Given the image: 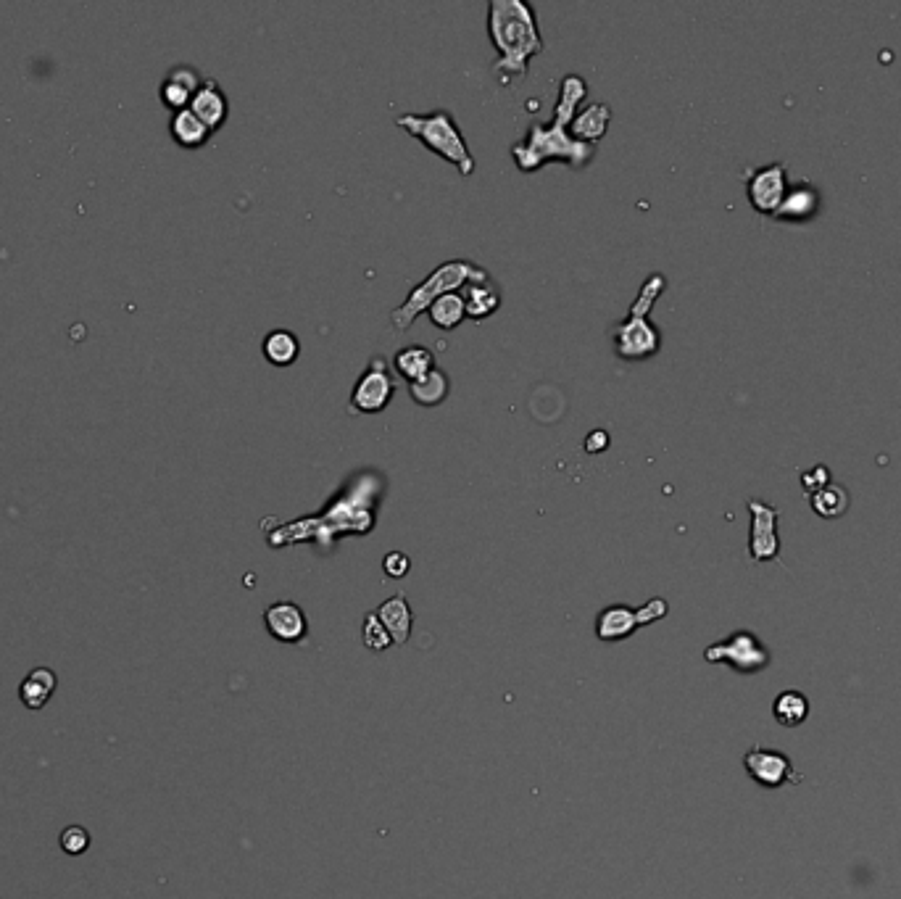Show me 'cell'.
Returning a JSON list of instances; mask_svg holds the SVG:
<instances>
[{
  "label": "cell",
  "instance_id": "cell-19",
  "mask_svg": "<svg viewBox=\"0 0 901 899\" xmlns=\"http://www.w3.org/2000/svg\"><path fill=\"white\" fill-rule=\"evenodd\" d=\"M464 296V306H467V319L472 322H485L488 317L501 309V290L498 285L491 280H483V283H469L467 288L462 290Z\"/></svg>",
  "mask_w": 901,
  "mask_h": 899
},
{
  "label": "cell",
  "instance_id": "cell-11",
  "mask_svg": "<svg viewBox=\"0 0 901 899\" xmlns=\"http://www.w3.org/2000/svg\"><path fill=\"white\" fill-rule=\"evenodd\" d=\"M743 768L749 773L751 781H757L765 789H780L786 783H799L801 776L793 770V762L788 754L778 749L767 747H751L743 754Z\"/></svg>",
  "mask_w": 901,
  "mask_h": 899
},
{
  "label": "cell",
  "instance_id": "cell-3",
  "mask_svg": "<svg viewBox=\"0 0 901 899\" xmlns=\"http://www.w3.org/2000/svg\"><path fill=\"white\" fill-rule=\"evenodd\" d=\"M488 37L498 51L496 69L504 80L525 77L530 61L541 56L543 43L538 14L527 0H491L488 3Z\"/></svg>",
  "mask_w": 901,
  "mask_h": 899
},
{
  "label": "cell",
  "instance_id": "cell-7",
  "mask_svg": "<svg viewBox=\"0 0 901 899\" xmlns=\"http://www.w3.org/2000/svg\"><path fill=\"white\" fill-rule=\"evenodd\" d=\"M704 660L707 662H725L728 667H733L736 673L743 675H754V673H762L767 670L772 662V654L765 644H762V638L757 633L751 631H736L730 633L728 638H722V641H714L704 649Z\"/></svg>",
  "mask_w": 901,
  "mask_h": 899
},
{
  "label": "cell",
  "instance_id": "cell-28",
  "mask_svg": "<svg viewBox=\"0 0 901 899\" xmlns=\"http://www.w3.org/2000/svg\"><path fill=\"white\" fill-rule=\"evenodd\" d=\"M361 638H364V646L372 649V652H385L388 646H393V638L388 636L385 625L377 620L375 612H367L364 617V628H361Z\"/></svg>",
  "mask_w": 901,
  "mask_h": 899
},
{
  "label": "cell",
  "instance_id": "cell-25",
  "mask_svg": "<svg viewBox=\"0 0 901 899\" xmlns=\"http://www.w3.org/2000/svg\"><path fill=\"white\" fill-rule=\"evenodd\" d=\"M409 393L414 404L419 406H440L443 401L448 399V393H451V380L448 375L440 367H435L430 375H425L422 380L409 385Z\"/></svg>",
  "mask_w": 901,
  "mask_h": 899
},
{
  "label": "cell",
  "instance_id": "cell-21",
  "mask_svg": "<svg viewBox=\"0 0 901 899\" xmlns=\"http://www.w3.org/2000/svg\"><path fill=\"white\" fill-rule=\"evenodd\" d=\"M169 132H172L174 143L182 145V148H188V151L201 148V145L209 143L211 138L209 127H206V124H203L190 109L174 111L172 122H169Z\"/></svg>",
  "mask_w": 901,
  "mask_h": 899
},
{
  "label": "cell",
  "instance_id": "cell-8",
  "mask_svg": "<svg viewBox=\"0 0 901 899\" xmlns=\"http://www.w3.org/2000/svg\"><path fill=\"white\" fill-rule=\"evenodd\" d=\"M667 612H670V604H667V599H659V596L649 599L638 609L625 607V604H612V607L601 609L599 617H596V636L601 641H622V638L633 636L643 625L662 620Z\"/></svg>",
  "mask_w": 901,
  "mask_h": 899
},
{
  "label": "cell",
  "instance_id": "cell-22",
  "mask_svg": "<svg viewBox=\"0 0 901 899\" xmlns=\"http://www.w3.org/2000/svg\"><path fill=\"white\" fill-rule=\"evenodd\" d=\"M817 206H820V193L812 185H801V188L788 190L786 201L775 211V219H783V222H804V219L815 217Z\"/></svg>",
  "mask_w": 901,
  "mask_h": 899
},
{
  "label": "cell",
  "instance_id": "cell-2",
  "mask_svg": "<svg viewBox=\"0 0 901 899\" xmlns=\"http://www.w3.org/2000/svg\"><path fill=\"white\" fill-rule=\"evenodd\" d=\"M588 98V82L580 74H567L559 82L551 122L533 124L525 138L512 145V159L519 172H538L548 161H562L572 169H585L596 159V145L572 138V119Z\"/></svg>",
  "mask_w": 901,
  "mask_h": 899
},
{
  "label": "cell",
  "instance_id": "cell-12",
  "mask_svg": "<svg viewBox=\"0 0 901 899\" xmlns=\"http://www.w3.org/2000/svg\"><path fill=\"white\" fill-rule=\"evenodd\" d=\"M746 193H749V203L759 214L775 217V211L783 206L788 196L786 164H770V167L746 174Z\"/></svg>",
  "mask_w": 901,
  "mask_h": 899
},
{
  "label": "cell",
  "instance_id": "cell-27",
  "mask_svg": "<svg viewBox=\"0 0 901 899\" xmlns=\"http://www.w3.org/2000/svg\"><path fill=\"white\" fill-rule=\"evenodd\" d=\"M809 504L815 509V515L825 517V520H836L849 509V491L844 486H822L820 491L809 493Z\"/></svg>",
  "mask_w": 901,
  "mask_h": 899
},
{
  "label": "cell",
  "instance_id": "cell-31",
  "mask_svg": "<svg viewBox=\"0 0 901 899\" xmlns=\"http://www.w3.org/2000/svg\"><path fill=\"white\" fill-rule=\"evenodd\" d=\"M609 446H612V438H609V433H606V430H591V433L585 435V441H583V449H585V454H604L606 449H609Z\"/></svg>",
  "mask_w": 901,
  "mask_h": 899
},
{
  "label": "cell",
  "instance_id": "cell-24",
  "mask_svg": "<svg viewBox=\"0 0 901 899\" xmlns=\"http://www.w3.org/2000/svg\"><path fill=\"white\" fill-rule=\"evenodd\" d=\"M427 317L433 322L438 330H456V327L462 325L464 319H467V306H464V296L462 293H446V296H440L435 304H430L427 309Z\"/></svg>",
  "mask_w": 901,
  "mask_h": 899
},
{
  "label": "cell",
  "instance_id": "cell-10",
  "mask_svg": "<svg viewBox=\"0 0 901 899\" xmlns=\"http://www.w3.org/2000/svg\"><path fill=\"white\" fill-rule=\"evenodd\" d=\"M746 507L751 512V533H749V554L754 562H775L780 559V536L778 517L780 512L759 499H749Z\"/></svg>",
  "mask_w": 901,
  "mask_h": 899
},
{
  "label": "cell",
  "instance_id": "cell-5",
  "mask_svg": "<svg viewBox=\"0 0 901 899\" xmlns=\"http://www.w3.org/2000/svg\"><path fill=\"white\" fill-rule=\"evenodd\" d=\"M483 280H491V272L483 267H477L472 261L467 259H451V261H443L438 267L430 272V275L422 280L419 285L409 290V296L404 298V304L396 306L393 312H390V325L396 327V330H409L417 317L430 309V304H435L440 296H446V293H462L469 283H483Z\"/></svg>",
  "mask_w": 901,
  "mask_h": 899
},
{
  "label": "cell",
  "instance_id": "cell-4",
  "mask_svg": "<svg viewBox=\"0 0 901 899\" xmlns=\"http://www.w3.org/2000/svg\"><path fill=\"white\" fill-rule=\"evenodd\" d=\"M667 288V277L662 272H651L643 280L638 296L630 304L628 317L617 322L612 330V346L614 354L625 359V362H646L651 356L662 351V333L659 327L649 319L651 309L659 301V296Z\"/></svg>",
  "mask_w": 901,
  "mask_h": 899
},
{
  "label": "cell",
  "instance_id": "cell-17",
  "mask_svg": "<svg viewBox=\"0 0 901 899\" xmlns=\"http://www.w3.org/2000/svg\"><path fill=\"white\" fill-rule=\"evenodd\" d=\"M377 620L385 625L388 636L393 638V644L404 646L411 636V623H414V615H411V607L406 602L404 594H396L385 599L380 607L375 609Z\"/></svg>",
  "mask_w": 901,
  "mask_h": 899
},
{
  "label": "cell",
  "instance_id": "cell-30",
  "mask_svg": "<svg viewBox=\"0 0 901 899\" xmlns=\"http://www.w3.org/2000/svg\"><path fill=\"white\" fill-rule=\"evenodd\" d=\"M409 570L411 559L404 551H390V554L383 557V573L388 575V578H404V575H409Z\"/></svg>",
  "mask_w": 901,
  "mask_h": 899
},
{
  "label": "cell",
  "instance_id": "cell-20",
  "mask_svg": "<svg viewBox=\"0 0 901 899\" xmlns=\"http://www.w3.org/2000/svg\"><path fill=\"white\" fill-rule=\"evenodd\" d=\"M58 678L51 667H35L29 670L27 678L19 686V699L27 710H43L45 704L51 702V696L56 694Z\"/></svg>",
  "mask_w": 901,
  "mask_h": 899
},
{
  "label": "cell",
  "instance_id": "cell-29",
  "mask_svg": "<svg viewBox=\"0 0 901 899\" xmlns=\"http://www.w3.org/2000/svg\"><path fill=\"white\" fill-rule=\"evenodd\" d=\"M58 844H61V849H64L66 855L77 857V855H85L87 849H90V844H93V836H90V831H87L85 826H69L61 831V836H58Z\"/></svg>",
  "mask_w": 901,
  "mask_h": 899
},
{
  "label": "cell",
  "instance_id": "cell-14",
  "mask_svg": "<svg viewBox=\"0 0 901 899\" xmlns=\"http://www.w3.org/2000/svg\"><path fill=\"white\" fill-rule=\"evenodd\" d=\"M198 119H201L211 132H217L219 127H224L227 116H230V101L227 95L219 87L217 80H203V85L198 87V93L193 95V101L188 106Z\"/></svg>",
  "mask_w": 901,
  "mask_h": 899
},
{
  "label": "cell",
  "instance_id": "cell-6",
  "mask_svg": "<svg viewBox=\"0 0 901 899\" xmlns=\"http://www.w3.org/2000/svg\"><path fill=\"white\" fill-rule=\"evenodd\" d=\"M396 127L409 132L411 138H417L427 151L459 169L462 177H469L475 172V156L469 151L459 124L448 111L438 109L430 111V114H401L396 116Z\"/></svg>",
  "mask_w": 901,
  "mask_h": 899
},
{
  "label": "cell",
  "instance_id": "cell-23",
  "mask_svg": "<svg viewBox=\"0 0 901 899\" xmlns=\"http://www.w3.org/2000/svg\"><path fill=\"white\" fill-rule=\"evenodd\" d=\"M261 351H264L267 362L274 364V367H290L301 356V341H298L296 333L277 327V330L267 333V338L261 343Z\"/></svg>",
  "mask_w": 901,
  "mask_h": 899
},
{
  "label": "cell",
  "instance_id": "cell-26",
  "mask_svg": "<svg viewBox=\"0 0 901 899\" xmlns=\"http://www.w3.org/2000/svg\"><path fill=\"white\" fill-rule=\"evenodd\" d=\"M772 715L783 728H796L809 718V699L801 691H783L772 702Z\"/></svg>",
  "mask_w": 901,
  "mask_h": 899
},
{
  "label": "cell",
  "instance_id": "cell-32",
  "mask_svg": "<svg viewBox=\"0 0 901 899\" xmlns=\"http://www.w3.org/2000/svg\"><path fill=\"white\" fill-rule=\"evenodd\" d=\"M801 483H804V491L815 493V491H820L822 486H828V483H830V472L825 470V467H815V470H812V472H804V478H801Z\"/></svg>",
  "mask_w": 901,
  "mask_h": 899
},
{
  "label": "cell",
  "instance_id": "cell-15",
  "mask_svg": "<svg viewBox=\"0 0 901 899\" xmlns=\"http://www.w3.org/2000/svg\"><path fill=\"white\" fill-rule=\"evenodd\" d=\"M203 85L201 74L195 72L193 66L188 64H180L174 66L172 72L166 74L164 82H161V103H164L166 109L172 111H182L188 109L190 101H193V95L198 93V87Z\"/></svg>",
  "mask_w": 901,
  "mask_h": 899
},
{
  "label": "cell",
  "instance_id": "cell-16",
  "mask_svg": "<svg viewBox=\"0 0 901 899\" xmlns=\"http://www.w3.org/2000/svg\"><path fill=\"white\" fill-rule=\"evenodd\" d=\"M609 124H612V106L609 103H588L572 119L570 132L572 138L580 140V143L599 145V140L609 130Z\"/></svg>",
  "mask_w": 901,
  "mask_h": 899
},
{
  "label": "cell",
  "instance_id": "cell-13",
  "mask_svg": "<svg viewBox=\"0 0 901 899\" xmlns=\"http://www.w3.org/2000/svg\"><path fill=\"white\" fill-rule=\"evenodd\" d=\"M264 625L269 636L282 644H301L309 636L306 612L296 602H274L264 609Z\"/></svg>",
  "mask_w": 901,
  "mask_h": 899
},
{
  "label": "cell",
  "instance_id": "cell-1",
  "mask_svg": "<svg viewBox=\"0 0 901 899\" xmlns=\"http://www.w3.org/2000/svg\"><path fill=\"white\" fill-rule=\"evenodd\" d=\"M388 491V478L377 470H359L332 493V499L317 515L298 517L293 522L267 530L269 546L303 544L314 541L322 551H330L340 536H369L377 525V509Z\"/></svg>",
  "mask_w": 901,
  "mask_h": 899
},
{
  "label": "cell",
  "instance_id": "cell-9",
  "mask_svg": "<svg viewBox=\"0 0 901 899\" xmlns=\"http://www.w3.org/2000/svg\"><path fill=\"white\" fill-rule=\"evenodd\" d=\"M393 393H396V380H393V372H390L388 362L383 356H375L372 362L367 364V370L361 372L359 380L354 383V391H351V412L354 414H380L388 409V404L393 401Z\"/></svg>",
  "mask_w": 901,
  "mask_h": 899
},
{
  "label": "cell",
  "instance_id": "cell-18",
  "mask_svg": "<svg viewBox=\"0 0 901 899\" xmlns=\"http://www.w3.org/2000/svg\"><path fill=\"white\" fill-rule=\"evenodd\" d=\"M433 370H435V354L430 348L411 343V346L398 348L396 354H393V372H396L401 380H406V385L417 383V380H422V377L430 375Z\"/></svg>",
  "mask_w": 901,
  "mask_h": 899
}]
</instances>
